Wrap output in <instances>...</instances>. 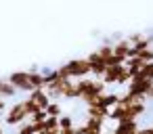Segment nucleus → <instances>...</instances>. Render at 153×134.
Instances as JSON below:
<instances>
[{
	"instance_id": "1",
	"label": "nucleus",
	"mask_w": 153,
	"mask_h": 134,
	"mask_svg": "<svg viewBox=\"0 0 153 134\" xmlns=\"http://www.w3.org/2000/svg\"><path fill=\"white\" fill-rule=\"evenodd\" d=\"M105 86L107 84L103 80H88V78L78 80V92H80V98L86 103V107L94 105L99 101V96L105 94Z\"/></svg>"
},
{
	"instance_id": "2",
	"label": "nucleus",
	"mask_w": 153,
	"mask_h": 134,
	"mask_svg": "<svg viewBox=\"0 0 153 134\" xmlns=\"http://www.w3.org/2000/svg\"><path fill=\"white\" fill-rule=\"evenodd\" d=\"M27 111H25V105L23 101L19 103H13L9 109H7V117H4V124L7 126H21L23 121H27Z\"/></svg>"
},
{
	"instance_id": "3",
	"label": "nucleus",
	"mask_w": 153,
	"mask_h": 134,
	"mask_svg": "<svg viewBox=\"0 0 153 134\" xmlns=\"http://www.w3.org/2000/svg\"><path fill=\"white\" fill-rule=\"evenodd\" d=\"M151 88H153V82L151 80H145L143 76H138V78H134V80L128 82V90L126 92H130L136 98H147V94H149Z\"/></svg>"
},
{
	"instance_id": "4",
	"label": "nucleus",
	"mask_w": 153,
	"mask_h": 134,
	"mask_svg": "<svg viewBox=\"0 0 153 134\" xmlns=\"http://www.w3.org/2000/svg\"><path fill=\"white\" fill-rule=\"evenodd\" d=\"M65 67H67V71H69V78H71V80H74V78H78V80H84L88 73H92V69H90V63H88L86 59H74V61L65 63Z\"/></svg>"
},
{
	"instance_id": "5",
	"label": "nucleus",
	"mask_w": 153,
	"mask_h": 134,
	"mask_svg": "<svg viewBox=\"0 0 153 134\" xmlns=\"http://www.w3.org/2000/svg\"><path fill=\"white\" fill-rule=\"evenodd\" d=\"M9 84H13L17 90H23V92H32L34 86L30 82V71H13L9 78H7Z\"/></svg>"
},
{
	"instance_id": "6",
	"label": "nucleus",
	"mask_w": 153,
	"mask_h": 134,
	"mask_svg": "<svg viewBox=\"0 0 153 134\" xmlns=\"http://www.w3.org/2000/svg\"><path fill=\"white\" fill-rule=\"evenodd\" d=\"M86 61L90 63V69H92V73H94V76H99V78H103V76H105V71H107V67H109V65L99 57V53H97V50H92V53L86 57Z\"/></svg>"
},
{
	"instance_id": "7",
	"label": "nucleus",
	"mask_w": 153,
	"mask_h": 134,
	"mask_svg": "<svg viewBox=\"0 0 153 134\" xmlns=\"http://www.w3.org/2000/svg\"><path fill=\"white\" fill-rule=\"evenodd\" d=\"M145 111H147V105H145V101H143V98H138V101H134L130 107H126V119L136 121ZM122 121H124V119H122Z\"/></svg>"
},
{
	"instance_id": "8",
	"label": "nucleus",
	"mask_w": 153,
	"mask_h": 134,
	"mask_svg": "<svg viewBox=\"0 0 153 134\" xmlns=\"http://www.w3.org/2000/svg\"><path fill=\"white\" fill-rule=\"evenodd\" d=\"M124 69H126V65H111V67H107V71L103 76V82L105 84H117V80L124 73Z\"/></svg>"
},
{
	"instance_id": "9",
	"label": "nucleus",
	"mask_w": 153,
	"mask_h": 134,
	"mask_svg": "<svg viewBox=\"0 0 153 134\" xmlns=\"http://www.w3.org/2000/svg\"><path fill=\"white\" fill-rule=\"evenodd\" d=\"M27 98H30V101H34V103H36L40 109H44V111H46V107L51 105V96H48V92H46V90H32Z\"/></svg>"
},
{
	"instance_id": "10",
	"label": "nucleus",
	"mask_w": 153,
	"mask_h": 134,
	"mask_svg": "<svg viewBox=\"0 0 153 134\" xmlns=\"http://www.w3.org/2000/svg\"><path fill=\"white\" fill-rule=\"evenodd\" d=\"M140 128L136 121H130V119H124V121H117L115 124V130L111 134H136Z\"/></svg>"
},
{
	"instance_id": "11",
	"label": "nucleus",
	"mask_w": 153,
	"mask_h": 134,
	"mask_svg": "<svg viewBox=\"0 0 153 134\" xmlns=\"http://www.w3.org/2000/svg\"><path fill=\"white\" fill-rule=\"evenodd\" d=\"M101 107H105V109H113L117 103H120V94H115V92H105L103 96H99V101H97Z\"/></svg>"
},
{
	"instance_id": "12",
	"label": "nucleus",
	"mask_w": 153,
	"mask_h": 134,
	"mask_svg": "<svg viewBox=\"0 0 153 134\" xmlns=\"http://www.w3.org/2000/svg\"><path fill=\"white\" fill-rule=\"evenodd\" d=\"M30 82H32L34 90H44V88H46L44 73H42V71H38V69H30Z\"/></svg>"
},
{
	"instance_id": "13",
	"label": "nucleus",
	"mask_w": 153,
	"mask_h": 134,
	"mask_svg": "<svg viewBox=\"0 0 153 134\" xmlns=\"http://www.w3.org/2000/svg\"><path fill=\"white\" fill-rule=\"evenodd\" d=\"M86 111H88V117H99V119H109V109H105V107H101L99 103H94V105H90V107H86Z\"/></svg>"
},
{
	"instance_id": "14",
	"label": "nucleus",
	"mask_w": 153,
	"mask_h": 134,
	"mask_svg": "<svg viewBox=\"0 0 153 134\" xmlns=\"http://www.w3.org/2000/svg\"><path fill=\"white\" fill-rule=\"evenodd\" d=\"M17 92H19V90H17L13 84H9L7 80H2V84H0V98H13Z\"/></svg>"
},
{
	"instance_id": "15",
	"label": "nucleus",
	"mask_w": 153,
	"mask_h": 134,
	"mask_svg": "<svg viewBox=\"0 0 153 134\" xmlns=\"http://www.w3.org/2000/svg\"><path fill=\"white\" fill-rule=\"evenodd\" d=\"M97 53H99V57L109 65V63H111V59H113V44H103V46H99V48H97Z\"/></svg>"
},
{
	"instance_id": "16",
	"label": "nucleus",
	"mask_w": 153,
	"mask_h": 134,
	"mask_svg": "<svg viewBox=\"0 0 153 134\" xmlns=\"http://www.w3.org/2000/svg\"><path fill=\"white\" fill-rule=\"evenodd\" d=\"M109 119L111 121H122V119H126V107H122V105H115L111 111H109Z\"/></svg>"
},
{
	"instance_id": "17",
	"label": "nucleus",
	"mask_w": 153,
	"mask_h": 134,
	"mask_svg": "<svg viewBox=\"0 0 153 134\" xmlns=\"http://www.w3.org/2000/svg\"><path fill=\"white\" fill-rule=\"evenodd\" d=\"M46 115L48 117H61V103L51 101V105L46 107Z\"/></svg>"
},
{
	"instance_id": "18",
	"label": "nucleus",
	"mask_w": 153,
	"mask_h": 134,
	"mask_svg": "<svg viewBox=\"0 0 153 134\" xmlns=\"http://www.w3.org/2000/svg\"><path fill=\"white\" fill-rule=\"evenodd\" d=\"M67 128H76L71 115H61L59 117V130H67Z\"/></svg>"
},
{
	"instance_id": "19",
	"label": "nucleus",
	"mask_w": 153,
	"mask_h": 134,
	"mask_svg": "<svg viewBox=\"0 0 153 134\" xmlns=\"http://www.w3.org/2000/svg\"><path fill=\"white\" fill-rule=\"evenodd\" d=\"M23 105H25V111H27V115H30V117H32L34 113H38V111H44V109H40V107H38L34 101H30V98H25V101H23Z\"/></svg>"
},
{
	"instance_id": "20",
	"label": "nucleus",
	"mask_w": 153,
	"mask_h": 134,
	"mask_svg": "<svg viewBox=\"0 0 153 134\" xmlns=\"http://www.w3.org/2000/svg\"><path fill=\"white\" fill-rule=\"evenodd\" d=\"M46 117H48V115H46V111H38V113H34V115L30 117V121H32V124H36V126H40V124H44V121H46Z\"/></svg>"
},
{
	"instance_id": "21",
	"label": "nucleus",
	"mask_w": 153,
	"mask_h": 134,
	"mask_svg": "<svg viewBox=\"0 0 153 134\" xmlns=\"http://www.w3.org/2000/svg\"><path fill=\"white\" fill-rule=\"evenodd\" d=\"M44 130L51 132V130H59V117H46L44 121Z\"/></svg>"
},
{
	"instance_id": "22",
	"label": "nucleus",
	"mask_w": 153,
	"mask_h": 134,
	"mask_svg": "<svg viewBox=\"0 0 153 134\" xmlns=\"http://www.w3.org/2000/svg\"><path fill=\"white\" fill-rule=\"evenodd\" d=\"M140 76H143L145 80H151V82H153V63H145V67H143Z\"/></svg>"
},
{
	"instance_id": "23",
	"label": "nucleus",
	"mask_w": 153,
	"mask_h": 134,
	"mask_svg": "<svg viewBox=\"0 0 153 134\" xmlns=\"http://www.w3.org/2000/svg\"><path fill=\"white\" fill-rule=\"evenodd\" d=\"M138 59H143L145 63H153V46L143 50V53H138Z\"/></svg>"
},
{
	"instance_id": "24",
	"label": "nucleus",
	"mask_w": 153,
	"mask_h": 134,
	"mask_svg": "<svg viewBox=\"0 0 153 134\" xmlns=\"http://www.w3.org/2000/svg\"><path fill=\"white\" fill-rule=\"evenodd\" d=\"M136 134H153V126H149V128H140Z\"/></svg>"
},
{
	"instance_id": "25",
	"label": "nucleus",
	"mask_w": 153,
	"mask_h": 134,
	"mask_svg": "<svg viewBox=\"0 0 153 134\" xmlns=\"http://www.w3.org/2000/svg\"><path fill=\"white\" fill-rule=\"evenodd\" d=\"M59 134H78L76 128H67V130H59Z\"/></svg>"
},
{
	"instance_id": "26",
	"label": "nucleus",
	"mask_w": 153,
	"mask_h": 134,
	"mask_svg": "<svg viewBox=\"0 0 153 134\" xmlns=\"http://www.w3.org/2000/svg\"><path fill=\"white\" fill-rule=\"evenodd\" d=\"M7 109V103H4V98H0V113H2Z\"/></svg>"
},
{
	"instance_id": "27",
	"label": "nucleus",
	"mask_w": 153,
	"mask_h": 134,
	"mask_svg": "<svg viewBox=\"0 0 153 134\" xmlns=\"http://www.w3.org/2000/svg\"><path fill=\"white\" fill-rule=\"evenodd\" d=\"M147 98H149V101H153V88L149 90V94H147Z\"/></svg>"
},
{
	"instance_id": "28",
	"label": "nucleus",
	"mask_w": 153,
	"mask_h": 134,
	"mask_svg": "<svg viewBox=\"0 0 153 134\" xmlns=\"http://www.w3.org/2000/svg\"><path fill=\"white\" fill-rule=\"evenodd\" d=\"M0 84H2V80H0Z\"/></svg>"
}]
</instances>
